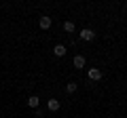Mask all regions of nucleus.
<instances>
[{
    "label": "nucleus",
    "instance_id": "1",
    "mask_svg": "<svg viewBox=\"0 0 127 118\" xmlns=\"http://www.w3.org/2000/svg\"><path fill=\"white\" fill-rule=\"evenodd\" d=\"M100 78H102L100 68H89V80H100Z\"/></svg>",
    "mask_w": 127,
    "mask_h": 118
},
{
    "label": "nucleus",
    "instance_id": "9",
    "mask_svg": "<svg viewBox=\"0 0 127 118\" xmlns=\"http://www.w3.org/2000/svg\"><path fill=\"white\" fill-rule=\"evenodd\" d=\"M66 91H68V93H74V91H76V82H68V84H66Z\"/></svg>",
    "mask_w": 127,
    "mask_h": 118
},
{
    "label": "nucleus",
    "instance_id": "7",
    "mask_svg": "<svg viewBox=\"0 0 127 118\" xmlns=\"http://www.w3.org/2000/svg\"><path fill=\"white\" fill-rule=\"evenodd\" d=\"M38 103H40V99H38L36 95H32L30 99H28V105H30V108H38Z\"/></svg>",
    "mask_w": 127,
    "mask_h": 118
},
{
    "label": "nucleus",
    "instance_id": "8",
    "mask_svg": "<svg viewBox=\"0 0 127 118\" xmlns=\"http://www.w3.org/2000/svg\"><path fill=\"white\" fill-rule=\"evenodd\" d=\"M64 30H66V32H74V23L72 21H66V23H64Z\"/></svg>",
    "mask_w": 127,
    "mask_h": 118
},
{
    "label": "nucleus",
    "instance_id": "4",
    "mask_svg": "<svg viewBox=\"0 0 127 118\" xmlns=\"http://www.w3.org/2000/svg\"><path fill=\"white\" fill-rule=\"evenodd\" d=\"M74 68L76 70L85 68V57H83V55H76V57H74Z\"/></svg>",
    "mask_w": 127,
    "mask_h": 118
},
{
    "label": "nucleus",
    "instance_id": "6",
    "mask_svg": "<svg viewBox=\"0 0 127 118\" xmlns=\"http://www.w3.org/2000/svg\"><path fill=\"white\" fill-rule=\"evenodd\" d=\"M53 53L57 55V57H64V55H66V46H64V44H57V46L53 49Z\"/></svg>",
    "mask_w": 127,
    "mask_h": 118
},
{
    "label": "nucleus",
    "instance_id": "2",
    "mask_svg": "<svg viewBox=\"0 0 127 118\" xmlns=\"http://www.w3.org/2000/svg\"><path fill=\"white\" fill-rule=\"evenodd\" d=\"M38 25H40L42 30H49V27H51V17H47V15H42V17L38 19Z\"/></svg>",
    "mask_w": 127,
    "mask_h": 118
},
{
    "label": "nucleus",
    "instance_id": "5",
    "mask_svg": "<svg viewBox=\"0 0 127 118\" xmlns=\"http://www.w3.org/2000/svg\"><path fill=\"white\" fill-rule=\"evenodd\" d=\"M47 108H49L51 112H57V110H59V101L57 99H49V101H47Z\"/></svg>",
    "mask_w": 127,
    "mask_h": 118
},
{
    "label": "nucleus",
    "instance_id": "3",
    "mask_svg": "<svg viewBox=\"0 0 127 118\" xmlns=\"http://www.w3.org/2000/svg\"><path fill=\"white\" fill-rule=\"evenodd\" d=\"M93 38H95V34L91 32V30H83V32H81V40H87V42H91Z\"/></svg>",
    "mask_w": 127,
    "mask_h": 118
}]
</instances>
